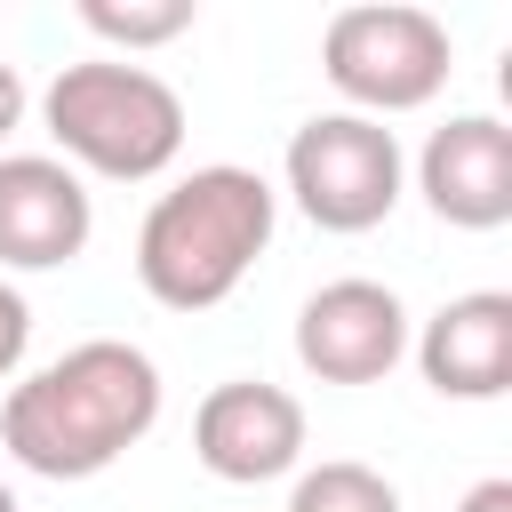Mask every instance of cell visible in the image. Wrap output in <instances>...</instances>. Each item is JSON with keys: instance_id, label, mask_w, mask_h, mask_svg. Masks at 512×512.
<instances>
[{"instance_id": "6da1fadb", "label": "cell", "mask_w": 512, "mask_h": 512, "mask_svg": "<svg viewBox=\"0 0 512 512\" xmlns=\"http://www.w3.org/2000/svg\"><path fill=\"white\" fill-rule=\"evenodd\" d=\"M160 424V368L128 336H88L0 400V448L40 480H96Z\"/></svg>"}, {"instance_id": "7a4b0ae2", "label": "cell", "mask_w": 512, "mask_h": 512, "mask_svg": "<svg viewBox=\"0 0 512 512\" xmlns=\"http://www.w3.org/2000/svg\"><path fill=\"white\" fill-rule=\"evenodd\" d=\"M272 224H280V192L256 168H232V160L192 168L144 208L136 280L168 312H208L256 272V256L272 248Z\"/></svg>"}, {"instance_id": "3957f363", "label": "cell", "mask_w": 512, "mask_h": 512, "mask_svg": "<svg viewBox=\"0 0 512 512\" xmlns=\"http://www.w3.org/2000/svg\"><path fill=\"white\" fill-rule=\"evenodd\" d=\"M40 120H48L72 176L88 168V176H112V184H144L184 152V96L160 72L120 64V56L64 64L40 88Z\"/></svg>"}, {"instance_id": "277c9868", "label": "cell", "mask_w": 512, "mask_h": 512, "mask_svg": "<svg viewBox=\"0 0 512 512\" xmlns=\"http://www.w3.org/2000/svg\"><path fill=\"white\" fill-rule=\"evenodd\" d=\"M320 72L344 96V112L360 120H392V112H424L448 72H456V40L432 8L416 0H352L328 16L320 32Z\"/></svg>"}, {"instance_id": "5b68a950", "label": "cell", "mask_w": 512, "mask_h": 512, "mask_svg": "<svg viewBox=\"0 0 512 512\" xmlns=\"http://www.w3.org/2000/svg\"><path fill=\"white\" fill-rule=\"evenodd\" d=\"M280 168H288V200L320 232H376L400 208V184H408L400 136L384 120H360V112H312L288 136Z\"/></svg>"}, {"instance_id": "8992f818", "label": "cell", "mask_w": 512, "mask_h": 512, "mask_svg": "<svg viewBox=\"0 0 512 512\" xmlns=\"http://www.w3.org/2000/svg\"><path fill=\"white\" fill-rule=\"evenodd\" d=\"M296 360L320 384H384L408 360V304L384 280H328L296 312Z\"/></svg>"}, {"instance_id": "52a82bcc", "label": "cell", "mask_w": 512, "mask_h": 512, "mask_svg": "<svg viewBox=\"0 0 512 512\" xmlns=\"http://www.w3.org/2000/svg\"><path fill=\"white\" fill-rule=\"evenodd\" d=\"M192 456L224 488L280 480V472L304 464V400L264 384V376H232L192 408Z\"/></svg>"}, {"instance_id": "ba28073f", "label": "cell", "mask_w": 512, "mask_h": 512, "mask_svg": "<svg viewBox=\"0 0 512 512\" xmlns=\"http://www.w3.org/2000/svg\"><path fill=\"white\" fill-rule=\"evenodd\" d=\"M416 192L440 224L456 232H496L512 224V128L496 112H456L424 136L416 152Z\"/></svg>"}, {"instance_id": "9c48e42d", "label": "cell", "mask_w": 512, "mask_h": 512, "mask_svg": "<svg viewBox=\"0 0 512 512\" xmlns=\"http://www.w3.org/2000/svg\"><path fill=\"white\" fill-rule=\"evenodd\" d=\"M88 232H96V200L64 160L48 152L0 160V264L8 272H56L88 248Z\"/></svg>"}, {"instance_id": "30bf717a", "label": "cell", "mask_w": 512, "mask_h": 512, "mask_svg": "<svg viewBox=\"0 0 512 512\" xmlns=\"http://www.w3.org/2000/svg\"><path fill=\"white\" fill-rule=\"evenodd\" d=\"M424 384L440 400H496L512 392V296L504 288H472V296H448L424 336H408Z\"/></svg>"}, {"instance_id": "8fae6325", "label": "cell", "mask_w": 512, "mask_h": 512, "mask_svg": "<svg viewBox=\"0 0 512 512\" xmlns=\"http://www.w3.org/2000/svg\"><path fill=\"white\" fill-rule=\"evenodd\" d=\"M288 512H400V488H392L376 464L328 456V464L296 472V488H288Z\"/></svg>"}, {"instance_id": "7c38bea8", "label": "cell", "mask_w": 512, "mask_h": 512, "mask_svg": "<svg viewBox=\"0 0 512 512\" xmlns=\"http://www.w3.org/2000/svg\"><path fill=\"white\" fill-rule=\"evenodd\" d=\"M192 0H80V24L96 32V40H112V48H168V40H184L192 32Z\"/></svg>"}, {"instance_id": "4fadbf2b", "label": "cell", "mask_w": 512, "mask_h": 512, "mask_svg": "<svg viewBox=\"0 0 512 512\" xmlns=\"http://www.w3.org/2000/svg\"><path fill=\"white\" fill-rule=\"evenodd\" d=\"M24 344H32V304H24V296L0 280V384L24 368Z\"/></svg>"}, {"instance_id": "5bb4252c", "label": "cell", "mask_w": 512, "mask_h": 512, "mask_svg": "<svg viewBox=\"0 0 512 512\" xmlns=\"http://www.w3.org/2000/svg\"><path fill=\"white\" fill-rule=\"evenodd\" d=\"M456 512H512V480H472Z\"/></svg>"}, {"instance_id": "9a60e30c", "label": "cell", "mask_w": 512, "mask_h": 512, "mask_svg": "<svg viewBox=\"0 0 512 512\" xmlns=\"http://www.w3.org/2000/svg\"><path fill=\"white\" fill-rule=\"evenodd\" d=\"M24 120V80H16V64H0V136Z\"/></svg>"}, {"instance_id": "2e32d148", "label": "cell", "mask_w": 512, "mask_h": 512, "mask_svg": "<svg viewBox=\"0 0 512 512\" xmlns=\"http://www.w3.org/2000/svg\"><path fill=\"white\" fill-rule=\"evenodd\" d=\"M0 512H24V504H16V488H8V480H0Z\"/></svg>"}]
</instances>
